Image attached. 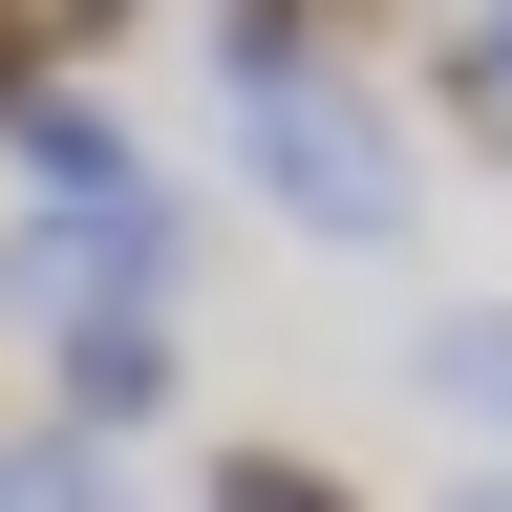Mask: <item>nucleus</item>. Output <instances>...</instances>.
Returning a JSON list of instances; mask_svg holds the SVG:
<instances>
[{
  "label": "nucleus",
  "instance_id": "nucleus-1",
  "mask_svg": "<svg viewBox=\"0 0 512 512\" xmlns=\"http://www.w3.org/2000/svg\"><path fill=\"white\" fill-rule=\"evenodd\" d=\"M214 491L235 512H342V470H299V448H214Z\"/></svg>",
  "mask_w": 512,
  "mask_h": 512
}]
</instances>
